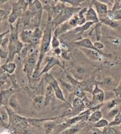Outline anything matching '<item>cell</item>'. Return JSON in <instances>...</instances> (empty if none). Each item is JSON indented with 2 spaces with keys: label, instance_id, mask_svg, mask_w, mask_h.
Here are the masks:
<instances>
[{
  "label": "cell",
  "instance_id": "cell-1",
  "mask_svg": "<svg viewBox=\"0 0 121 134\" xmlns=\"http://www.w3.org/2000/svg\"><path fill=\"white\" fill-rule=\"evenodd\" d=\"M53 31H54V26L53 24V18L48 17L47 25H46V29L43 30V36H42V40L40 42L37 65H36V68L31 76V83L32 81L34 82L40 79V66L42 61H43L45 57H46V54L48 52L50 49L51 42L52 37H53Z\"/></svg>",
  "mask_w": 121,
  "mask_h": 134
},
{
  "label": "cell",
  "instance_id": "cell-2",
  "mask_svg": "<svg viewBox=\"0 0 121 134\" xmlns=\"http://www.w3.org/2000/svg\"><path fill=\"white\" fill-rule=\"evenodd\" d=\"M5 107L9 117L8 129L11 130L14 134H31L29 118L22 116L8 106H5Z\"/></svg>",
  "mask_w": 121,
  "mask_h": 134
},
{
  "label": "cell",
  "instance_id": "cell-3",
  "mask_svg": "<svg viewBox=\"0 0 121 134\" xmlns=\"http://www.w3.org/2000/svg\"><path fill=\"white\" fill-rule=\"evenodd\" d=\"M20 23V18L18 19L17 23L15 26L10 25V34L9 43L8 45V57L5 63L13 62L15 56L18 55L23 47L24 43L19 40V25Z\"/></svg>",
  "mask_w": 121,
  "mask_h": 134
},
{
  "label": "cell",
  "instance_id": "cell-4",
  "mask_svg": "<svg viewBox=\"0 0 121 134\" xmlns=\"http://www.w3.org/2000/svg\"><path fill=\"white\" fill-rule=\"evenodd\" d=\"M81 7H73L65 5L62 10L60 14L53 19V24L54 29L57 28L58 25L62 24L67 21L72 17L78 13V11L81 9Z\"/></svg>",
  "mask_w": 121,
  "mask_h": 134
},
{
  "label": "cell",
  "instance_id": "cell-5",
  "mask_svg": "<svg viewBox=\"0 0 121 134\" xmlns=\"http://www.w3.org/2000/svg\"><path fill=\"white\" fill-rule=\"evenodd\" d=\"M39 56V51L36 50L34 53L29 55L24 61L23 63V72L26 74L27 77L28 82L29 84L31 83V76L32 73L36 68V65H37L38 59Z\"/></svg>",
  "mask_w": 121,
  "mask_h": 134
},
{
  "label": "cell",
  "instance_id": "cell-6",
  "mask_svg": "<svg viewBox=\"0 0 121 134\" xmlns=\"http://www.w3.org/2000/svg\"><path fill=\"white\" fill-rule=\"evenodd\" d=\"M44 75L45 81L53 89V91L54 92L56 97H57L58 99L65 103L67 105H69L71 108V104H70L69 102L66 99V98L65 97L64 93H63L62 90L61 88H60V85H59V84L58 83L57 79H55V77L53 76L52 74L50 73L45 74Z\"/></svg>",
  "mask_w": 121,
  "mask_h": 134
},
{
  "label": "cell",
  "instance_id": "cell-7",
  "mask_svg": "<svg viewBox=\"0 0 121 134\" xmlns=\"http://www.w3.org/2000/svg\"><path fill=\"white\" fill-rule=\"evenodd\" d=\"M92 99L85 104L86 108H92L98 106L103 105L105 100V92L95 81V85L92 92Z\"/></svg>",
  "mask_w": 121,
  "mask_h": 134
},
{
  "label": "cell",
  "instance_id": "cell-8",
  "mask_svg": "<svg viewBox=\"0 0 121 134\" xmlns=\"http://www.w3.org/2000/svg\"><path fill=\"white\" fill-rule=\"evenodd\" d=\"M27 10L31 14L32 18L34 19L35 27L40 26L43 10V6L40 0H34L32 3L29 5V8Z\"/></svg>",
  "mask_w": 121,
  "mask_h": 134
},
{
  "label": "cell",
  "instance_id": "cell-9",
  "mask_svg": "<svg viewBox=\"0 0 121 134\" xmlns=\"http://www.w3.org/2000/svg\"><path fill=\"white\" fill-rule=\"evenodd\" d=\"M81 50L82 52L85 55L88 59L91 61H98V62H102L104 61L105 58L110 56L109 54H105L102 51L93 49H88V48H78Z\"/></svg>",
  "mask_w": 121,
  "mask_h": 134
},
{
  "label": "cell",
  "instance_id": "cell-10",
  "mask_svg": "<svg viewBox=\"0 0 121 134\" xmlns=\"http://www.w3.org/2000/svg\"><path fill=\"white\" fill-rule=\"evenodd\" d=\"M46 61H47V63L45 65L44 67L43 68V69L42 70V71L40 72V76L41 77L42 75H44L45 74L48 73L49 71L52 69L54 66H59L61 67L63 70L65 69L64 68V66L61 63L60 60L58 59V58L57 57L51 56V57H47L46 58Z\"/></svg>",
  "mask_w": 121,
  "mask_h": 134
},
{
  "label": "cell",
  "instance_id": "cell-11",
  "mask_svg": "<svg viewBox=\"0 0 121 134\" xmlns=\"http://www.w3.org/2000/svg\"><path fill=\"white\" fill-rule=\"evenodd\" d=\"M24 13V11L22 9V7L19 6L18 2L14 3L12 4V10L11 13L8 14V21L10 25H12L18 19L21 18V16Z\"/></svg>",
  "mask_w": 121,
  "mask_h": 134
},
{
  "label": "cell",
  "instance_id": "cell-12",
  "mask_svg": "<svg viewBox=\"0 0 121 134\" xmlns=\"http://www.w3.org/2000/svg\"><path fill=\"white\" fill-rule=\"evenodd\" d=\"M93 4V6L95 7L94 8L96 10L97 15L99 18V20L107 18L109 10H108V7L106 4L98 1H94Z\"/></svg>",
  "mask_w": 121,
  "mask_h": 134
},
{
  "label": "cell",
  "instance_id": "cell-13",
  "mask_svg": "<svg viewBox=\"0 0 121 134\" xmlns=\"http://www.w3.org/2000/svg\"><path fill=\"white\" fill-rule=\"evenodd\" d=\"M96 83L102 90L104 89L107 91H112L118 85L115 83L112 77H106L101 81H96Z\"/></svg>",
  "mask_w": 121,
  "mask_h": 134
},
{
  "label": "cell",
  "instance_id": "cell-14",
  "mask_svg": "<svg viewBox=\"0 0 121 134\" xmlns=\"http://www.w3.org/2000/svg\"><path fill=\"white\" fill-rule=\"evenodd\" d=\"M16 89L12 86L8 89L1 90L0 91V105L8 106L10 98L13 94H14Z\"/></svg>",
  "mask_w": 121,
  "mask_h": 134
},
{
  "label": "cell",
  "instance_id": "cell-15",
  "mask_svg": "<svg viewBox=\"0 0 121 134\" xmlns=\"http://www.w3.org/2000/svg\"><path fill=\"white\" fill-rule=\"evenodd\" d=\"M87 126H90V128H91L90 124L88 123V122L81 121V122L74 124L71 126L69 127L68 128L65 130L61 134H77L79 133L83 129L86 128Z\"/></svg>",
  "mask_w": 121,
  "mask_h": 134
},
{
  "label": "cell",
  "instance_id": "cell-16",
  "mask_svg": "<svg viewBox=\"0 0 121 134\" xmlns=\"http://www.w3.org/2000/svg\"><path fill=\"white\" fill-rule=\"evenodd\" d=\"M72 72L74 75V78L78 81L85 80L88 79L89 76V72H88V70L82 66H74L73 70H72Z\"/></svg>",
  "mask_w": 121,
  "mask_h": 134
},
{
  "label": "cell",
  "instance_id": "cell-17",
  "mask_svg": "<svg viewBox=\"0 0 121 134\" xmlns=\"http://www.w3.org/2000/svg\"><path fill=\"white\" fill-rule=\"evenodd\" d=\"M71 44H73L74 47H77L78 48H88V49L98 50L94 47L93 43L88 37H85V38L81 39V40H77V41H73L71 43ZM98 51H101V50H98Z\"/></svg>",
  "mask_w": 121,
  "mask_h": 134
},
{
  "label": "cell",
  "instance_id": "cell-18",
  "mask_svg": "<svg viewBox=\"0 0 121 134\" xmlns=\"http://www.w3.org/2000/svg\"><path fill=\"white\" fill-rule=\"evenodd\" d=\"M43 31H42L40 28V26L35 27L34 30L32 32V37L31 38L30 44L34 47H38V46L40 44L41 40H42V36H43Z\"/></svg>",
  "mask_w": 121,
  "mask_h": 134
},
{
  "label": "cell",
  "instance_id": "cell-19",
  "mask_svg": "<svg viewBox=\"0 0 121 134\" xmlns=\"http://www.w3.org/2000/svg\"><path fill=\"white\" fill-rule=\"evenodd\" d=\"M85 18L86 19V21L93 22L95 24L98 23L100 22L99 18L97 15L96 10L93 7L90 6L89 8L87 10L86 13L85 14Z\"/></svg>",
  "mask_w": 121,
  "mask_h": 134
},
{
  "label": "cell",
  "instance_id": "cell-20",
  "mask_svg": "<svg viewBox=\"0 0 121 134\" xmlns=\"http://www.w3.org/2000/svg\"><path fill=\"white\" fill-rule=\"evenodd\" d=\"M72 29V27L69 25L68 22L66 21L62 23V24L58 25L57 28H55L54 29V31H53V32H54L53 34H54L59 37L60 36L68 32L69 31H70Z\"/></svg>",
  "mask_w": 121,
  "mask_h": 134
},
{
  "label": "cell",
  "instance_id": "cell-21",
  "mask_svg": "<svg viewBox=\"0 0 121 134\" xmlns=\"http://www.w3.org/2000/svg\"><path fill=\"white\" fill-rule=\"evenodd\" d=\"M45 103L44 107H47L52 102L54 99V97H56L54 92L53 91V89L52 88L50 85H47L45 91Z\"/></svg>",
  "mask_w": 121,
  "mask_h": 134
},
{
  "label": "cell",
  "instance_id": "cell-22",
  "mask_svg": "<svg viewBox=\"0 0 121 134\" xmlns=\"http://www.w3.org/2000/svg\"><path fill=\"white\" fill-rule=\"evenodd\" d=\"M8 107L11 108L15 112L19 114L21 111L22 110V108L21 107L20 104H19V101H18L17 96L15 94H13L9 100V103H8Z\"/></svg>",
  "mask_w": 121,
  "mask_h": 134
},
{
  "label": "cell",
  "instance_id": "cell-23",
  "mask_svg": "<svg viewBox=\"0 0 121 134\" xmlns=\"http://www.w3.org/2000/svg\"><path fill=\"white\" fill-rule=\"evenodd\" d=\"M32 32L33 30H25L23 29L22 31L19 34V37L20 39V41L24 44H30L31 38L32 37Z\"/></svg>",
  "mask_w": 121,
  "mask_h": 134
},
{
  "label": "cell",
  "instance_id": "cell-24",
  "mask_svg": "<svg viewBox=\"0 0 121 134\" xmlns=\"http://www.w3.org/2000/svg\"><path fill=\"white\" fill-rule=\"evenodd\" d=\"M102 117H103V112H102V111H101L100 109L95 110L89 115L88 120V122L90 125L94 124L97 122L98 121H99L100 119H101Z\"/></svg>",
  "mask_w": 121,
  "mask_h": 134
},
{
  "label": "cell",
  "instance_id": "cell-25",
  "mask_svg": "<svg viewBox=\"0 0 121 134\" xmlns=\"http://www.w3.org/2000/svg\"><path fill=\"white\" fill-rule=\"evenodd\" d=\"M45 97L43 95H37L33 98L32 104L33 107L37 110H42L44 107Z\"/></svg>",
  "mask_w": 121,
  "mask_h": 134
},
{
  "label": "cell",
  "instance_id": "cell-26",
  "mask_svg": "<svg viewBox=\"0 0 121 134\" xmlns=\"http://www.w3.org/2000/svg\"><path fill=\"white\" fill-rule=\"evenodd\" d=\"M16 64L14 62L5 63L1 66V68L3 71L6 72L8 75H12L14 73L16 69Z\"/></svg>",
  "mask_w": 121,
  "mask_h": 134
},
{
  "label": "cell",
  "instance_id": "cell-27",
  "mask_svg": "<svg viewBox=\"0 0 121 134\" xmlns=\"http://www.w3.org/2000/svg\"><path fill=\"white\" fill-rule=\"evenodd\" d=\"M55 120H48L43 122V128L44 130L45 134H50L54 130L57 122H54Z\"/></svg>",
  "mask_w": 121,
  "mask_h": 134
},
{
  "label": "cell",
  "instance_id": "cell-28",
  "mask_svg": "<svg viewBox=\"0 0 121 134\" xmlns=\"http://www.w3.org/2000/svg\"><path fill=\"white\" fill-rule=\"evenodd\" d=\"M107 18L111 20L120 21L121 20V8L116 10H108Z\"/></svg>",
  "mask_w": 121,
  "mask_h": 134
},
{
  "label": "cell",
  "instance_id": "cell-29",
  "mask_svg": "<svg viewBox=\"0 0 121 134\" xmlns=\"http://www.w3.org/2000/svg\"><path fill=\"white\" fill-rule=\"evenodd\" d=\"M87 10H88L87 8H81L77 13V16H78V26H82V25L85 24L87 22L85 18V14L86 13Z\"/></svg>",
  "mask_w": 121,
  "mask_h": 134
},
{
  "label": "cell",
  "instance_id": "cell-30",
  "mask_svg": "<svg viewBox=\"0 0 121 134\" xmlns=\"http://www.w3.org/2000/svg\"><path fill=\"white\" fill-rule=\"evenodd\" d=\"M102 24H104L107 26H109V27L112 28V29H116V28L119 27L120 26V23L118 21H114V20H111L109 18H105L104 19L100 20Z\"/></svg>",
  "mask_w": 121,
  "mask_h": 134
},
{
  "label": "cell",
  "instance_id": "cell-31",
  "mask_svg": "<svg viewBox=\"0 0 121 134\" xmlns=\"http://www.w3.org/2000/svg\"><path fill=\"white\" fill-rule=\"evenodd\" d=\"M109 122L108 121V119H103L102 118L101 119H100L99 121H97L95 123L92 124L91 125V128H104L105 127L108 126L109 125Z\"/></svg>",
  "mask_w": 121,
  "mask_h": 134
},
{
  "label": "cell",
  "instance_id": "cell-32",
  "mask_svg": "<svg viewBox=\"0 0 121 134\" xmlns=\"http://www.w3.org/2000/svg\"><path fill=\"white\" fill-rule=\"evenodd\" d=\"M65 4L63 3L60 2L59 3H57V5H55L54 6H53V18H55L56 16H57L61 12V11L62 10L63 8L64 7Z\"/></svg>",
  "mask_w": 121,
  "mask_h": 134
},
{
  "label": "cell",
  "instance_id": "cell-33",
  "mask_svg": "<svg viewBox=\"0 0 121 134\" xmlns=\"http://www.w3.org/2000/svg\"><path fill=\"white\" fill-rule=\"evenodd\" d=\"M84 1V0H60V2L64 4H69L73 7H80L81 3Z\"/></svg>",
  "mask_w": 121,
  "mask_h": 134
},
{
  "label": "cell",
  "instance_id": "cell-34",
  "mask_svg": "<svg viewBox=\"0 0 121 134\" xmlns=\"http://www.w3.org/2000/svg\"><path fill=\"white\" fill-rule=\"evenodd\" d=\"M116 126H108L105 127L102 130V132L105 134H120V132L119 130H117L115 128Z\"/></svg>",
  "mask_w": 121,
  "mask_h": 134
},
{
  "label": "cell",
  "instance_id": "cell-35",
  "mask_svg": "<svg viewBox=\"0 0 121 134\" xmlns=\"http://www.w3.org/2000/svg\"><path fill=\"white\" fill-rule=\"evenodd\" d=\"M118 104H119V103H118V102L117 101L116 99H112L109 100V101H108V103H105V104L104 103V108H105V110L108 111L109 110H112V109H113L114 108H115V107H117Z\"/></svg>",
  "mask_w": 121,
  "mask_h": 134
},
{
  "label": "cell",
  "instance_id": "cell-36",
  "mask_svg": "<svg viewBox=\"0 0 121 134\" xmlns=\"http://www.w3.org/2000/svg\"><path fill=\"white\" fill-rule=\"evenodd\" d=\"M121 125V111H120L116 116L113 118V119L112 121H110L109 123V125L110 126H118Z\"/></svg>",
  "mask_w": 121,
  "mask_h": 134
},
{
  "label": "cell",
  "instance_id": "cell-37",
  "mask_svg": "<svg viewBox=\"0 0 121 134\" xmlns=\"http://www.w3.org/2000/svg\"><path fill=\"white\" fill-rule=\"evenodd\" d=\"M60 45H61V41L59 40L58 37L54 34H53L51 42V47L52 49L60 47Z\"/></svg>",
  "mask_w": 121,
  "mask_h": 134
},
{
  "label": "cell",
  "instance_id": "cell-38",
  "mask_svg": "<svg viewBox=\"0 0 121 134\" xmlns=\"http://www.w3.org/2000/svg\"><path fill=\"white\" fill-rule=\"evenodd\" d=\"M67 22H68L69 25L72 27V29H74V28L78 26V16H77V13L74 14L71 19H69Z\"/></svg>",
  "mask_w": 121,
  "mask_h": 134
},
{
  "label": "cell",
  "instance_id": "cell-39",
  "mask_svg": "<svg viewBox=\"0 0 121 134\" xmlns=\"http://www.w3.org/2000/svg\"><path fill=\"white\" fill-rule=\"evenodd\" d=\"M120 111V110L119 107H115V108H114L108 111V114H107V117L109 119H113L114 117L116 116L117 114Z\"/></svg>",
  "mask_w": 121,
  "mask_h": 134
},
{
  "label": "cell",
  "instance_id": "cell-40",
  "mask_svg": "<svg viewBox=\"0 0 121 134\" xmlns=\"http://www.w3.org/2000/svg\"><path fill=\"white\" fill-rule=\"evenodd\" d=\"M113 92L115 93V97H117V98H121V75L119 83H118L117 86L113 89Z\"/></svg>",
  "mask_w": 121,
  "mask_h": 134
},
{
  "label": "cell",
  "instance_id": "cell-41",
  "mask_svg": "<svg viewBox=\"0 0 121 134\" xmlns=\"http://www.w3.org/2000/svg\"><path fill=\"white\" fill-rule=\"evenodd\" d=\"M60 56L65 60H70V59H71V52L67 49L62 48Z\"/></svg>",
  "mask_w": 121,
  "mask_h": 134
},
{
  "label": "cell",
  "instance_id": "cell-42",
  "mask_svg": "<svg viewBox=\"0 0 121 134\" xmlns=\"http://www.w3.org/2000/svg\"><path fill=\"white\" fill-rule=\"evenodd\" d=\"M93 44L94 47L98 50H101V51H102V50L104 48V44L102 42L97 41L95 42V43H93Z\"/></svg>",
  "mask_w": 121,
  "mask_h": 134
},
{
  "label": "cell",
  "instance_id": "cell-43",
  "mask_svg": "<svg viewBox=\"0 0 121 134\" xmlns=\"http://www.w3.org/2000/svg\"><path fill=\"white\" fill-rule=\"evenodd\" d=\"M11 30H10V29H8V30H7L6 31H5L4 32L0 33V48H1V46L2 44L4 38L5 37V36L8 34V33H10Z\"/></svg>",
  "mask_w": 121,
  "mask_h": 134
},
{
  "label": "cell",
  "instance_id": "cell-44",
  "mask_svg": "<svg viewBox=\"0 0 121 134\" xmlns=\"http://www.w3.org/2000/svg\"><path fill=\"white\" fill-rule=\"evenodd\" d=\"M7 57H8V51H5V50H3L0 48V58L7 59Z\"/></svg>",
  "mask_w": 121,
  "mask_h": 134
},
{
  "label": "cell",
  "instance_id": "cell-45",
  "mask_svg": "<svg viewBox=\"0 0 121 134\" xmlns=\"http://www.w3.org/2000/svg\"><path fill=\"white\" fill-rule=\"evenodd\" d=\"M89 130H91L92 134H105L102 132V131L100 130L99 128H90Z\"/></svg>",
  "mask_w": 121,
  "mask_h": 134
},
{
  "label": "cell",
  "instance_id": "cell-46",
  "mask_svg": "<svg viewBox=\"0 0 121 134\" xmlns=\"http://www.w3.org/2000/svg\"><path fill=\"white\" fill-rule=\"evenodd\" d=\"M121 8V0L119 2H117L114 3L113 5V7H112V10H119Z\"/></svg>",
  "mask_w": 121,
  "mask_h": 134
},
{
  "label": "cell",
  "instance_id": "cell-47",
  "mask_svg": "<svg viewBox=\"0 0 121 134\" xmlns=\"http://www.w3.org/2000/svg\"><path fill=\"white\" fill-rule=\"evenodd\" d=\"M53 53H54L57 56H60V55H61L62 53V48H60V47H58V48L53 49Z\"/></svg>",
  "mask_w": 121,
  "mask_h": 134
},
{
  "label": "cell",
  "instance_id": "cell-48",
  "mask_svg": "<svg viewBox=\"0 0 121 134\" xmlns=\"http://www.w3.org/2000/svg\"><path fill=\"white\" fill-rule=\"evenodd\" d=\"M0 134H14L13 132L11 130L8 129V128H5L0 130Z\"/></svg>",
  "mask_w": 121,
  "mask_h": 134
},
{
  "label": "cell",
  "instance_id": "cell-49",
  "mask_svg": "<svg viewBox=\"0 0 121 134\" xmlns=\"http://www.w3.org/2000/svg\"><path fill=\"white\" fill-rule=\"evenodd\" d=\"M0 126L2 127H3L4 128H8V124L6 123L5 121H3V120L1 119V116H0Z\"/></svg>",
  "mask_w": 121,
  "mask_h": 134
},
{
  "label": "cell",
  "instance_id": "cell-50",
  "mask_svg": "<svg viewBox=\"0 0 121 134\" xmlns=\"http://www.w3.org/2000/svg\"><path fill=\"white\" fill-rule=\"evenodd\" d=\"M9 13L8 12V11H7L6 10H3L0 8V16L5 17L6 16H8Z\"/></svg>",
  "mask_w": 121,
  "mask_h": 134
},
{
  "label": "cell",
  "instance_id": "cell-51",
  "mask_svg": "<svg viewBox=\"0 0 121 134\" xmlns=\"http://www.w3.org/2000/svg\"><path fill=\"white\" fill-rule=\"evenodd\" d=\"M8 1H9V0H0V5L5 3H7Z\"/></svg>",
  "mask_w": 121,
  "mask_h": 134
},
{
  "label": "cell",
  "instance_id": "cell-52",
  "mask_svg": "<svg viewBox=\"0 0 121 134\" xmlns=\"http://www.w3.org/2000/svg\"><path fill=\"white\" fill-rule=\"evenodd\" d=\"M109 1H110V2L112 3L113 4H113H114V3H115L119 2V1H120V0H109Z\"/></svg>",
  "mask_w": 121,
  "mask_h": 134
},
{
  "label": "cell",
  "instance_id": "cell-53",
  "mask_svg": "<svg viewBox=\"0 0 121 134\" xmlns=\"http://www.w3.org/2000/svg\"><path fill=\"white\" fill-rule=\"evenodd\" d=\"M25 1H26L28 3H29V5H30V4L32 3L33 2V1H34V0H25Z\"/></svg>",
  "mask_w": 121,
  "mask_h": 134
},
{
  "label": "cell",
  "instance_id": "cell-54",
  "mask_svg": "<svg viewBox=\"0 0 121 134\" xmlns=\"http://www.w3.org/2000/svg\"><path fill=\"white\" fill-rule=\"evenodd\" d=\"M4 18H5V17L0 16V25H1V23H2V22H3V19Z\"/></svg>",
  "mask_w": 121,
  "mask_h": 134
},
{
  "label": "cell",
  "instance_id": "cell-55",
  "mask_svg": "<svg viewBox=\"0 0 121 134\" xmlns=\"http://www.w3.org/2000/svg\"><path fill=\"white\" fill-rule=\"evenodd\" d=\"M53 1H54V2H56V3H57L58 1H60V0H53Z\"/></svg>",
  "mask_w": 121,
  "mask_h": 134
},
{
  "label": "cell",
  "instance_id": "cell-56",
  "mask_svg": "<svg viewBox=\"0 0 121 134\" xmlns=\"http://www.w3.org/2000/svg\"><path fill=\"white\" fill-rule=\"evenodd\" d=\"M0 84H2V83H1V81H0Z\"/></svg>",
  "mask_w": 121,
  "mask_h": 134
},
{
  "label": "cell",
  "instance_id": "cell-57",
  "mask_svg": "<svg viewBox=\"0 0 121 134\" xmlns=\"http://www.w3.org/2000/svg\"><path fill=\"white\" fill-rule=\"evenodd\" d=\"M0 66H1V61H0Z\"/></svg>",
  "mask_w": 121,
  "mask_h": 134
},
{
  "label": "cell",
  "instance_id": "cell-58",
  "mask_svg": "<svg viewBox=\"0 0 121 134\" xmlns=\"http://www.w3.org/2000/svg\"><path fill=\"white\" fill-rule=\"evenodd\" d=\"M0 107H1V105H0Z\"/></svg>",
  "mask_w": 121,
  "mask_h": 134
}]
</instances>
